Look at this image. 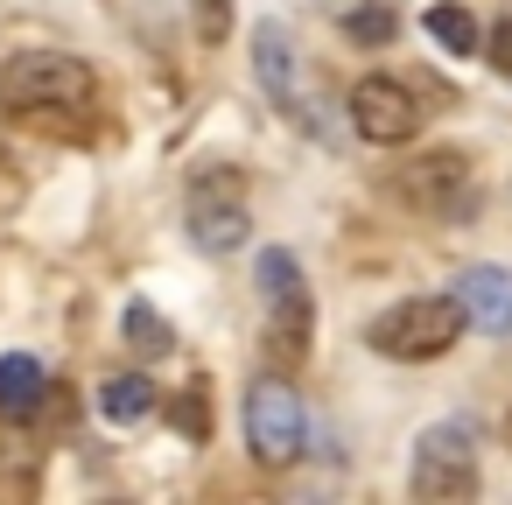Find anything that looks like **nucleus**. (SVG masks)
<instances>
[{
    "label": "nucleus",
    "mask_w": 512,
    "mask_h": 505,
    "mask_svg": "<svg viewBox=\"0 0 512 505\" xmlns=\"http://www.w3.org/2000/svg\"><path fill=\"white\" fill-rule=\"evenodd\" d=\"M99 99V78L85 57H64V50H22L8 57V71H0V106L8 113H92Z\"/></svg>",
    "instance_id": "nucleus-1"
},
{
    "label": "nucleus",
    "mask_w": 512,
    "mask_h": 505,
    "mask_svg": "<svg viewBox=\"0 0 512 505\" xmlns=\"http://www.w3.org/2000/svg\"><path fill=\"white\" fill-rule=\"evenodd\" d=\"M463 302L456 295H407V302H393L386 316H372V330H365V344L379 351V358H407V365H421V358H442L456 337H463Z\"/></svg>",
    "instance_id": "nucleus-2"
},
{
    "label": "nucleus",
    "mask_w": 512,
    "mask_h": 505,
    "mask_svg": "<svg viewBox=\"0 0 512 505\" xmlns=\"http://www.w3.org/2000/svg\"><path fill=\"white\" fill-rule=\"evenodd\" d=\"M302 442H309V414H302V393L288 386V379H253V393H246V449H253V463H267V470H288L295 456H302Z\"/></svg>",
    "instance_id": "nucleus-3"
},
{
    "label": "nucleus",
    "mask_w": 512,
    "mask_h": 505,
    "mask_svg": "<svg viewBox=\"0 0 512 505\" xmlns=\"http://www.w3.org/2000/svg\"><path fill=\"white\" fill-rule=\"evenodd\" d=\"M477 491V456H470V421H435L414 442V498L428 505H463Z\"/></svg>",
    "instance_id": "nucleus-4"
},
{
    "label": "nucleus",
    "mask_w": 512,
    "mask_h": 505,
    "mask_svg": "<svg viewBox=\"0 0 512 505\" xmlns=\"http://www.w3.org/2000/svg\"><path fill=\"white\" fill-rule=\"evenodd\" d=\"M393 190H400L407 211H421V218H470V211H477V183H470V162H463L456 148H435V155L407 162Z\"/></svg>",
    "instance_id": "nucleus-5"
},
{
    "label": "nucleus",
    "mask_w": 512,
    "mask_h": 505,
    "mask_svg": "<svg viewBox=\"0 0 512 505\" xmlns=\"http://www.w3.org/2000/svg\"><path fill=\"white\" fill-rule=\"evenodd\" d=\"M351 127H358V141H372V148H400V141H414V127H421V106H414V92H407L400 78H358V85H351Z\"/></svg>",
    "instance_id": "nucleus-6"
},
{
    "label": "nucleus",
    "mask_w": 512,
    "mask_h": 505,
    "mask_svg": "<svg viewBox=\"0 0 512 505\" xmlns=\"http://www.w3.org/2000/svg\"><path fill=\"white\" fill-rule=\"evenodd\" d=\"M246 232H253V218L239 204V176H197L190 183V239L204 253H232V246H246Z\"/></svg>",
    "instance_id": "nucleus-7"
},
{
    "label": "nucleus",
    "mask_w": 512,
    "mask_h": 505,
    "mask_svg": "<svg viewBox=\"0 0 512 505\" xmlns=\"http://www.w3.org/2000/svg\"><path fill=\"white\" fill-rule=\"evenodd\" d=\"M456 302L477 330L491 337H512V274L505 267H463L456 274Z\"/></svg>",
    "instance_id": "nucleus-8"
},
{
    "label": "nucleus",
    "mask_w": 512,
    "mask_h": 505,
    "mask_svg": "<svg viewBox=\"0 0 512 505\" xmlns=\"http://www.w3.org/2000/svg\"><path fill=\"white\" fill-rule=\"evenodd\" d=\"M253 71H260V85L295 113L302 106V71H295V36L281 29V22H260L253 29Z\"/></svg>",
    "instance_id": "nucleus-9"
},
{
    "label": "nucleus",
    "mask_w": 512,
    "mask_h": 505,
    "mask_svg": "<svg viewBox=\"0 0 512 505\" xmlns=\"http://www.w3.org/2000/svg\"><path fill=\"white\" fill-rule=\"evenodd\" d=\"M43 365L29 358V351H8V358H0V414H8V421H29L36 407H43Z\"/></svg>",
    "instance_id": "nucleus-10"
},
{
    "label": "nucleus",
    "mask_w": 512,
    "mask_h": 505,
    "mask_svg": "<svg viewBox=\"0 0 512 505\" xmlns=\"http://www.w3.org/2000/svg\"><path fill=\"white\" fill-rule=\"evenodd\" d=\"M267 344H274V358H281V365H302V358H309V295H295V302H274Z\"/></svg>",
    "instance_id": "nucleus-11"
},
{
    "label": "nucleus",
    "mask_w": 512,
    "mask_h": 505,
    "mask_svg": "<svg viewBox=\"0 0 512 505\" xmlns=\"http://www.w3.org/2000/svg\"><path fill=\"white\" fill-rule=\"evenodd\" d=\"M120 330H127L134 358H169V351H176V330H169V316H162V309H148V302H127Z\"/></svg>",
    "instance_id": "nucleus-12"
},
{
    "label": "nucleus",
    "mask_w": 512,
    "mask_h": 505,
    "mask_svg": "<svg viewBox=\"0 0 512 505\" xmlns=\"http://www.w3.org/2000/svg\"><path fill=\"white\" fill-rule=\"evenodd\" d=\"M99 414H113V421H148V414H155V379H141V372L106 379V386H99Z\"/></svg>",
    "instance_id": "nucleus-13"
},
{
    "label": "nucleus",
    "mask_w": 512,
    "mask_h": 505,
    "mask_svg": "<svg viewBox=\"0 0 512 505\" xmlns=\"http://www.w3.org/2000/svg\"><path fill=\"white\" fill-rule=\"evenodd\" d=\"M253 281H260V295H267V309H274V302L309 295V288H302V260H295L288 246H267V253H260V267H253Z\"/></svg>",
    "instance_id": "nucleus-14"
},
{
    "label": "nucleus",
    "mask_w": 512,
    "mask_h": 505,
    "mask_svg": "<svg viewBox=\"0 0 512 505\" xmlns=\"http://www.w3.org/2000/svg\"><path fill=\"white\" fill-rule=\"evenodd\" d=\"M421 22H428V36H435L449 57H470V50H477V22H470V8H456V0H435Z\"/></svg>",
    "instance_id": "nucleus-15"
},
{
    "label": "nucleus",
    "mask_w": 512,
    "mask_h": 505,
    "mask_svg": "<svg viewBox=\"0 0 512 505\" xmlns=\"http://www.w3.org/2000/svg\"><path fill=\"white\" fill-rule=\"evenodd\" d=\"M169 414H176V428H183L190 442H204V435H211V414H204V386H190V393H183V400H176Z\"/></svg>",
    "instance_id": "nucleus-16"
},
{
    "label": "nucleus",
    "mask_w": 512,
    "mask_h": 505,
    "mask_svg": "<svg viewBox=\"0 0 512 505\" xmlns=\"http://www.w3.org/2000/svg\"><path fill=\"white\" fill-rule=\"evenodd\" d=\"M344 29H351V43H386L393 36V15L386 8H358V15H344Z\"/></svg>",
    "instance_id": "nucleus-17"
},
{
    "label": "nucleus",
    "mask_w": 512,
    "mask_h": 505,
    "mask_svg": "<svg viewBox=\"0 0 512 505\" xmlns=\"http://www.w3.org/2000/svg\"><path fill=\"white\" fill-rule=\"evenodd\" d=\"M190 15H197V29H204L211 43L232 36V0H190Z\"/></svg>",
    "instance_id": "nucleus-18"
},
{
    "label": "nucleus",
    "mask_w": 512,
    "mask_h": 505,
    "mask_svg": "<svg viewBox=\"0 0 512 505\" xmlns=\"http://www.w3.org/2000/svg\"><path fill=\"white\" fill-rule=\"evenodd\" d=\"M491 64L512 78V22H498V29H491Z\"/></svg>",
    "instance_id": "nucleus-19"
},
{
    "label": "nucleus",
    "mask_w": 512,
    "mask_h": 505,
    "mask_svg": "<svg viewBox=\"0 0 512 505\" xmlns=\"http://www.w3.org/2000/svg\"><path fill=\"white\" fill-rule=\"evenodd\" d=\"M505 449H512V414H505Z\"/></svg>",
    "instance_id": "nucleus-20"
}]
</instances>
